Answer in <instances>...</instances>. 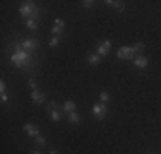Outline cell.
<instances>
[{"instance_id": "cell-7", "label": "cell", "mask_w": 161, "mask_h": 154, "mask_svg": "<svg viewBox=\"0 0 161 154\" xmlns=\"http://www.w3.org/2000/svg\"><path fill=\"white\" fill-rule=\"evenodd\" d=\"M147 65H149V58L146 55H137L136 58H134V67L139 69V70H144Z\"/></svg>"}, {"instance_id": "cell-10", "label": "cell", "mask_w": 161, "mask_h": 154, "mask_svg": "<svg viewBox=\"0 0 161 154\" xmlns=\"http://www.w3.org/2000/svg\"><path fill=\"white\" fill-rule=\"evenodd\" d=\"M86 62H87L89 65H93V67H94V65H99V62H101V57H99L98 53H87V55H86Z\"/></svg>"}, {"instance_id": "cell-12", "label": "cell", "mask_w": 161, "mask_h": 154, "mask_svg": "<svg viewBox=\"0 0 161 154\" xmlns=\"http://www.w3.org/2000/svg\"><path fill=\"white\" fill-rule=\"evenodd\" d=\"M105 3L108 7H113V9H117V10H125V3L124 2H118V0H105Z\"/></svg>"}, {"instance_id": "cell-16", "label": "cell", "mask_w": 161, "mask_h": 154, "mask_svg": "<svg viewBox=\"0 0 161 154\" xmlns=\"http://www.w3.org/2000/svg\"><path fill=\"white\" fill-rule=\"evenodd\" d=\"M26 28L31 29V31L38 29V21H34V19H26Z\"/></svg>"}, {"instance_id": "cell-6", "label": "cell", "mask_w": 161, "mask_h": 154, "mask_svg": "<svg viewBox=\"0 0 161 154\" xmlns=\"http://www.w3.org/2000/svg\"><path fill=\"white\" fill-rule=\"evenodd\" d=\"M110 50H112V41L110 40H103V41H99V43L96 45V53L101 57V58L108 57Z\"/></svg>"}, {"instance_id": "cell-18", "label": "cell", "mask_w": 161, "mask_h": 154, "mask_svg": "<svg viewBox=\"0 0 161 154\" xmlns=\"http://www.w3.org/2000/svg\"><path fill=\"white\" fill-rule=\"evenodd\" d=\"M48 45L52 46V48H57V46L60 45V38L58 36H52V38H50V41H48Z\"/></svg>"}, {"instance_id": "cell-21", "label": "cell", "mask_w": 161, "mask_h": 154, "mask_svg": "<svg viewBox=\"0 0 161 154\" xmlns=\"http://www.w3.org/2000/svg\"><path fill=\"white\" fill-rule=\"evenodd\" d=\"M34 142H36V144L40 146V147H43V146L47 144V139H45L43 135H38L36 139H34Z\"/></svg>"}, {"instance_id": "cell-19", "label": "cell", "mask_w": 161, "mask_h": 154, "mask_svg": "<svg viewBox=\"0 0 161 154\" xmlns=\"http://www.w3.org/2000/svg\"><path fill=\"white\" fill-rule=\"evenodd\" d=\"M65 33V28H60V26H53L52 28V34L53 36H58V34H64Z\"/></svg>"}, {"instance_id": "cell-9", "label": "cell", "mask_w": 161, "mask_h": 154, "mask_svg": "<svg viewBox=\"0 0 161 154\" xmlns=\"http://www.w3.org/2000/svg\"><path fill=\"white\" fill-rule=\"evenodd\" d=\"M31 99L34 105H41V103H45V99H47V94L41 91H31Z\"/></svg>"}, {"instance_id": "cell-14", "label": "cell", "mask_w": 161, "mask_h": 154, "mask_svg": "<svg viewBox=\"0 0 161 154\" xmlns=\"http://www.w3.org/2000/svg\"><path fill=\"white\" fill-rule=\"evenodd\" d=\"M62 113H64L62 110H52V111H48L50 120H52V122H60V120H62Z\"/></svg>"}, {"instance_id": "cell-22", "label": "cell", "mask_w": 161, "mask_h": 154, "mask_svg": "<svg viewBox=\"0 0 161 154\" xmlns=\"http://www.w3.org/2000/svg\"><path fill=\"white\" fill-rule=\"evenodd\" d=\"M28 86H29V89H31V91H38V82L34 79H29L28 80Z\"/></svg>"}, {"instance_id": "cell-29", "label": "cell", "mask_w": 161, "mask_h": 154, "mask_svg": "<svg viewBox=\"0 0 161 154\" xmlns=\"http://www.w3.org/2000/svg\"><path fill=\"white\" fill-rule=\"evenodd\" d=\"M146 154H153V152H146Z\"/></svg>"}, {"instance_id": "cell-15", "label": "cell", "mask_w": 161, "mask_h": 154, "mask_svg": "<svg viewBox=\"0 0 161 154\" xmlns=\"http://www.w3.org/2000/svg\"><path fill=\"white\" fill-rule=\"evenodd\" d=\"M110 99H112V96H110V92H106V91H101L99 92V101L101 103H110Z\"/></svg>"}, {"instance_id": "cell-28", "label": "cell", "mask_w": 161, "mask_h": 154, "mask_svg": "<svg viewBox=\"0 0 161 154\" xmlns=\"http://www.w3.org/2000/svg\"><path fill=\"white\" fill-rule=\"evenodd\" d=\"M29 154H41V152H40V151H31Z\"/></svg>"}, {"instance_id": "cell-3", "label": "cell", "mask_w": 161, "mask_h": 154, "mask_svg": "<svg viewBox=\"0 0 161 154\" xmlns=\"http://www.w3.org/2000/svg\"><path fill=\"white\" fill-rule=\"evenodd\" d=\"M91 111H93V117L96 120H105L106 115H108V108H106L105 103H94Z\"/></svg>"}, {"instance_id": "cell-17", "label": "cell", "mask_w": 161, "mask_h": 154, "mask_svg": "<svg viewBox=\"0 0 161 154\" xmlns=\"http://www.w3.org/2000/svg\"><path fill=\"white\" fill-rule=\"evenodd\" d=\"M132 48H134V52H136L137 55H141V52H142V50L146 48V45L142 43V41H139V43H136V45L132 46Z\"/></svg>"}, {"instance_id": "cell-24", "label": "cell", "mask_w": 161, "mask_h": 154, "mask_svg": "<svg viewBox=\"0 0 161 154\" xmlns=\"http://www.w3.org/2000/svg\"><path fill=\"white\" fill-rule=\"evenodd\" d=\"M0 92H2V94H3V92H7V84H5V80H0Z\"/></svg>"}, {"instance_id": "cell-25", "label": "cell", "mask_w": 161, "mask_h": 154, "mask_svg": "<svg viewBox=\"0 0 161 154\" xmlns=\"http://www.w3.org/2000/svg\"><path fill=\"white\" fill-rule=\"evenodd\" d=\"M55 26H60V28H65V21H62L60 17H55Z\"/></svg>"}, {"instance_id": "cell-8", "label": "cell", "mask_w": 161, "mask_h": 154, "mask_svg": "<svg viewBox=\"0 0 161 154\" xmlns=\"http://www.w3.org/2000/svg\"><path fill=\"white\" fill-rule=\"evenodd\" d=\"M24 132L28 134L29 137H33V139H36L38 135H41V134H40V127H36L34 123H26V125H24Z\"/></svg>"}, {"instance_id": "cell-27", "label": "cell", "mask_w": 161, "mask_h": 154, "mask_svg": "<svg viewBox=\"0 0 161 154\" xmlns=\"http://www.w3.org/2000/svg\"><path fill=\"white\" fill-rule=\"evenodd\" d=\"M48 154H60V152H58V151H57V149H52V151H50Z\"/></svg>"}, {"instance_id": "cell-1", "label": "cell", "mask_w": 161, "mask_h": 154, "mask_svg": "<svg viewBox=\"0 0 161 154\" xmlns=\"http://www.w3.org/2000/svg\"><path fill=\"white\" fill-rule=\"evenodd\" d=\"M10 48L14 50L10 53V62L14 63V67H17L22 72H31L38 67V60H36V53H28L26 50H22L21 41H12L9 43Z\"/></svg>"}, {"instance_id": "cell-2", "label": "cell", "mask_w": 161, "mask_h": 154, "mask_svg": "<svg viewBox=\"0 0 161 154\" xmlns=\"http://www.w3.org/2000/svg\"><path fill=\"white\" fill-rule=\"evenodd\" d=\"M38 9H40V7H36V3L29 0V2H22L21 5H19V14H21L24 19H31L33 14L36 12Z\"/></svg>"}, {"instance_id": "cell-20", "label": "cell", "mask_w": 161, "mask_h": 154, "mask_svg": "<svg viewBox=\"0 0 161 154\" xmlns=\"http://www.w3.org/2000/svg\"><path fill=\"white\" fill-rule=\"evenodd\" d=\"M80 3H82L84 9H93V7L96 5V2H94V0H84V2H80Z\"/></svg>"}, {"instance_id": "cell-23", "label": "cell", "mask_w": 161, "mask_h": 154, "mask_svg": "<svg viewBox=\"0 0 161 154\" xmlns=\"http://www.w3.org/2000/svg\"><path fill=\"white\" fill-rule=\"evenodd\" d=\"M47 110H48V111H52V110H60V108H58V103H55V101L48 103V105H47Z\"/></svg>"}, {"instance_id": "cell-4", "label": "cell", "mask_w": 161, "mask_h": 154, "mask_svg": "<svg viewBox=\"0 0 161 154\" xmlns=\"http://www.w3.org/2000/svg\"><path fill=\"white\" fill-rule=\"evenodd\" d=\"M22 45V50H26L28 53H36L38 48H40V41L36 38H26V40L21 41Z\"/></svg>"}, {"instance_id": "cell-26", "label": "cell", "mask_w": 161, "mask_h": 154, "mask_svg": "<svg viewBox=\"0 0 161 154\" xmlns=\"http://www.w3.org/2000/svg\"><path fill=\"white\" fill-rule=\"evenodd\" d=\"M9 99H10V96L7 94V92H3V94H2V99H0V101H2L3 105H5V103H9Z\"/></svg>"}, {"instance_id": "cell-5", "label": "cell", "mask_w": 161, "mask_h": 154, "mask_svg": "<svg viewBox=\"0 0 161 154\" xmlns=\"http://www.w3.org/2000/svg\"><path fill=\"white\" fill-rule=\"evenodd\" d=\"M117 57L122 58V60H134L137 57V53L134 52L132 46H122V48L117 52Z\"/></svg>"}, {"instance_id": "cell-13", "label": "cell", "mask_w": 161, "mask_h": 154, "mask_svg": "<svg viewBox=\"0 0 161 154\" xmlns=\"http://www.w3.org/2000/svg\"><path fill=\"white\" fill-rule=\"evenodd\" d=\"M67 122L70 123V125H77V123H80V115L77 113V111H74V113H69V115H67Z\"/></svg>"}, {"instance_id": "cell-11", "label": "cell", "mask_w": 161, "mask_h": 154, "mask_svg": "<svg viewBox=\"0 0 161 154\" xmlns=\"http://www.w3.org/2000/svg\"><path fill=\"white\" fill-rule=\"evenodd\" d=\"M62 111L64 113H74V111H77V105H75L74 101H65L64 106H62Z\"/></svg>"}]
</instances>
